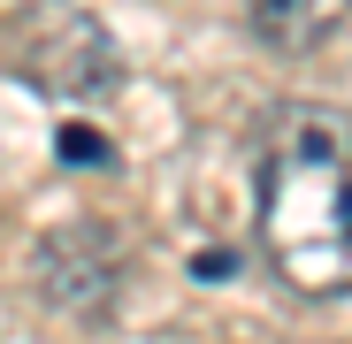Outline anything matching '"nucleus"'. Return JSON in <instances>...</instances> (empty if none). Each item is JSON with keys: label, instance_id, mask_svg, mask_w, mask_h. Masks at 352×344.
<instances>
[{"label": "nucleus", "instance_id": "1", "mask_svg": "<svg viewBox=\"0 0 352 344\" xmlns=\"http://www.w3.org/2000/svg\"><path fill=\"white\" fill-rule=\"evenodd\" d=\"M261 253L283 291L352 299V115L291 100L261 146Z\"/></svg>", "mask_w": 352, "mask_h": 344}, {"label": "nucleus", "instance_id": "2", "mask_svg": "<svg viewBox=\"0 0 352 344\" xmlns=\"http://www.w3.org/2000/svg\"><path fill=\"white\" fill-rule=\"evenodd\" d=\"M123 238H115L107 222H62V229H46L38 238V260H31V275H38V291L62 306V314H107L115 306V291H123Z\"/></svg>", "mask_w": 352, "mask_h": 344}, {"label": "nucleus", "instance_id": "3", "mask_svg": "<svg viewBox=\"0 0 352 344\" xmlns=\"http://www.w3.org/2000/svg\"><path fill=\"white\" fill-rule=\"evenodd\" d=\"M31 77L54 84L62 100H100L115 84V46L85 8H38V46H31Z\"/></svg>", "mask_w": 352, "mask_h": 344}, {"label": "nucleus", "instance_id": "4", "mask_svg": "<svg viewBox=\"0 0 352 344\" xmlns=\"http://www.w3.org/2000/svg\"><path fill=\"white\" fill-rule=\"evenodd\" d=\"M245 23L276 54H322L352 23V0H245Z\"/></svg>", "mask_w": 352, "mask_h": 344}, {"label": "nucleus", "instance_id": "5", "mask_svg": "<svg viewBox=\"0 0 352 344\" xmlns=\"http://www.w3.org/2000/svg\"><path fill=\"white\" fill-rule=\"evenodd\" d=\"M54 146H62L69 168H115V146H107L92 123H62V130H54Z\"/></svg>", "mask_w": 352, "mask_h": 344}, {"label": "nucleus", "instance_id": "6", "mask_svg": "<svg viewBox=\"0 0 352 344\" xmlns=\"http://www.w3.org/2000/svg\"><path fill=\"white\" fill-rule=\"evenodd\" d=\"M230 268H238V253H230V245H222V253H214V245H207V253H192V275H199V283H222Z\"/></svg>", "mask_w": 352, "mask_h": 344}]
</instances>
